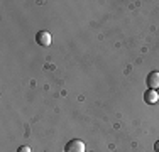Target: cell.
Segmentation results:
<instances>
[{"label": "cell", "instance_id": "6da1fadb", "mask_svg": "<svg viewBox=\"0 0 159 152\" xmlns=\"http://www.w3.org/2000/svg\"><path fill=\"white\" fill-rule=\"evenodd\" d=\"M64 152H85V144L80 139H71L64 145Z\"/></svg>", "mask_w": 159, "mask_h": 152}, {"label": "cell", "instance_id": "5b68a950", "mask_svg": "<svg viewBox=\"0 0 159 152\" xmlns=\"http://www.w3.org/2000/svg\"><path fill=\"white\" fill-rule=\"evenodd\" d=\"M17 152H31V147H29V145H22V147H19Z\"/></svg>", "mask_w": 159, "mask_h": 152}, {"label": "cell", "instance_id": "52a82bcc", "mask_svg": "<svg viewBox=\"0 0 159 152\" xmlns=\"http://www.w3.org/2000/svg\"><path fill=\"white\" fill-rule=\"evenodd\" d=\"M157 95H159V90H157Z\"/></svg>", "mask_w": 159, "mask_h": 152}, {"label": "cell", "instance_id": "7a4b0ae2", "mask_svg": "<svg viewBox=\"0 0 159 152\" xmlns=\"http://www.w3.org/2000/svg\"><path fill=\"white\" fill-rule=\"evenodd\" d=\"M146 83L149 90H159V71H151L146 78Z\"/></svg>", "mask_w": 159, "mask_h": 152}, {"label": "cell", "instance_id": "3957f363", "mask_svg": "<svg viewBox=\"0 0 159 152\" xmlns=\"http://www.w3.org/2000/svg\"><path fill=\"white\" fill-rule=\"evenodd\" d=\"M36 41H37V44H41V46H49L51 44V41H52V37H51V34L48 32V30H39V32L36 34Z\"/></svg>", "mask_w": 159, "mask_h": 152}, {"label": "cell", "instance_id": "8992f818", "mask_svg": "<svg viewBox=\"0 0 159 152\" xmlns=\"http://www.w3.org/2000/svg\"><path fill=\"white\" fill-rule=\"evenodd\" d=\"M154 152H159V140H156V144H154Z\"/></svg>", "mask_w": 159, "mask_h": 152}, {"label": "cell", "instance_id": "277c9868", "mask_svg": "<svg viewBox=\"0 0 159 152\" xmlns=\"http://www.w3.org/2000/svg\"><path fill=\"white\" fill-rule=\"evenodd\" d=\"M144 100H146V103H149V105L157 103V101H159L157 90H147L146 93H144Z\"/></svg>", "mask_w": 159, "mask_h": 152}]
</instances>
